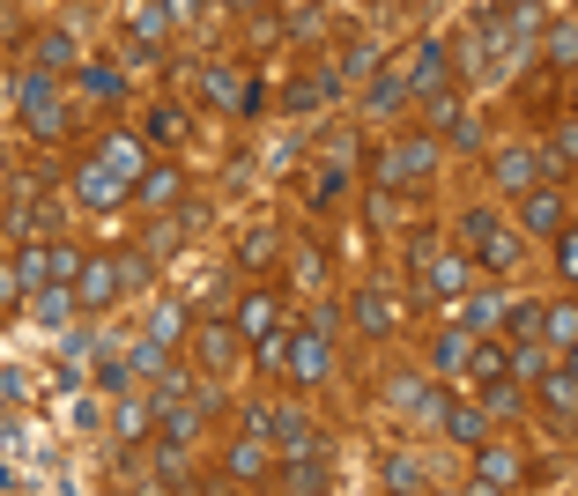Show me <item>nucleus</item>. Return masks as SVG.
<instances>
[{"label": "nucleus", "mask_w": 578, "mask_h": 496, "mask_svg": "<svg viewBox=\"0 0 578 496\" xmlns=\"http://www.w3.org/2000/svg\"><path fill=\"white\" fill-rule=\"evenodd\" d=\"M15 104H23V126H30L38 141H52V133L67 126V104H60V89H52V75H45V67H30V75L15 82Z\"/></svg>", "instance_id": "f257e3e1"}, {"label": "nucleus", "mask_w": 578, "mask_h": 496, "mask_svg": "<svg viewBox=\"0 0 578 496\" xmlns=\"http://www.w3.org/2000/svg\"><path fill=\"white\" fill-rule=\"evenodd\" d=\"M126 193H134V178H126L120 164H104V156L89 149V164L75 170V201H83V207H120Z\"/></svg>", "instance_id": "f03ea898"}, {"label": "nucleus", "mask_w": 578, "mask_h": 496, "mask_svg": "<svg viewBox=\"0 0 578 496\" xmlns=\"http://www.w3.org/2000/svg\"><path fill=\"white\" fill-rule=\"evenodd\" d=\"M438 156H445L438 141H401V149H378V178H386V186L430 178V170H438Z\"/></svg>", "instance_id": "7ed1b4c3"}, {"label": "nucleus", "mask_w": 578, "mask_h": 496, "mask_svg": "<svg viewBox=\"0 0 578 496\" xmlns=\"http://www.w3.org/2000/svg\"><path fill=\"white\" fill-rule=\"evenodd\" d=\"M112 296H126L120 259H83V275H75V304H83V311H104Z\"/></svg>", "instance_id": "20e7f679"}, {"label": "nucleus", "mask_w": 578, "mask_h": 496, "mask_svg": "<svg viewBox=\"0 0 578 496\" xmlns=\"http://www.w3.org/2000/svg\"><path fill=\"white\" fill-rule=\"evenodd\" d=\"M541 178H549V156H541V149H504V156H497V186H504V193H527Z\"/></svg>", "instance_id": "39448f33"}, {"label": "nucleus", "mask_w": 578, "mask_h": 496, "mask_svg": "<svg viewBox=\"0 0 578 496\" xmlns=\"http://www.w3.org/2000/svg\"><path fill=\"white\" fill-rule=\"evenodd\" d=\"M171 23H178V15H171L164 0H149V8H134V52H141V60H164V38H171Z\"/></svg>", "instance_id": "423d86ee"}, {"label": "nucleus", "mask_w": 578, "mask_h": 496, "mask_svg": "<svg viewBox=\"0 0 578 496\" xmlns=\"http://www.w3.org/2000/svg\"><path fill=\"white\" fill-rule=\"evenodd\" d=\"M289 371H297V385H319V378L334 371L327 333H297V341H289Z\"/></svg>", "instance_id": "0eeeda50"}, {"label": "nucleus", "mask_w": 578, "mask_h": 496, "mask_svg": "<svg viewBox=\"0 0 578 496\" xmlns=\"http://www.w3.org/2000/svg\"><path fill=\"white\" fill-rule=\"evenodd\" d=\"M430 119H438V133H445L453 149H475V141H482V133H475V119L460 112V97H453V89H438V97H430Z\"/></svg>", "instance_id": "6e6552de"}, {"label": "nucleus", "mask_w": 578, "mask_h": 496, "mask_svg": "<svg viewBox=\"0 0 578 496\" xmlns=\"http://www.w3.org/2000/svg\"><path fill=\"white\" fill-rule=\"evenodd\" d=\"M519 230L556 238V230H564V201H556V193H541V186H527V201H519Z\"/></svg>", "instance_id": "1a4fd4ad"}, {"label": "nucleus", "mask_w": 578, "mask_h": 496, "mask_svg": "<svg viewBox=\"0 0 578 496\" xmlns=\"http://www.w3.org/2000/svg\"><path fill=\"white\" fill-rule=\"evenodd\" d=\"M527 467H519V453H504V445H490V453L475 459V489H512Z\"/></svg>", "instance_id": "9d476101"}, {"label": "nucleus", "mask_w": 578, "mask_h": 496, "mask_svg": "<svg viewBox=\"0 0 578 496\" xmlns=\"http://www.w3.org/2000/svg\"><path fill=\"white\" fill-rule=\"evenodd\" d=\"M178 193H186V186H178V170H171V164H149L141 178H134V201H141V207H171Z\"/></svg>", "instance_id": "9b49d317"}, {"label": "nucleus", "mask_w": 578, "mask_h": 496, "mask_svg": "<svg viewBox=\"0 0 578 496\" xmlns=\"http://www.w3.org/2000/svg\"><path fill=\"white\" fill-rule=\"evenodd\" d=\"M275 319H282L275 290H260V296H246V304H238V333H246V341H267V333H275Z\"/></svg>", "instance_id": "f8f14e48"}, {"label": "nucleus", "mask_w": 578, "mask_h": 496, "mask_svg": "<svg viewBox=\"0 0 578 496\" xmlns=\"http://www.w3.org/2000/svg\"><path fill=\"white\" fill-rule=\"evenodd\" d=\"M238 341H246L238 327H201V333H193V348H201V364H208V371L238 364Z\"/></svg>", "instance_id": "ddd939ff"}, {"label": "nucleus", "mask_w": 578, "mask_h": 496, "mask_svg": "<svg viewBox=\"0 0 578 496\" xmlns=\"http://www.w3.org/2000/svg\"><path fill=\"white\" fill-rule=\"evenodd\" d=\"M267 467H275V459H267V437H260V430H252V437H238V445H230V474H238V482H260V474H267Z\"/></svg>", "instance_id": "4468645a"}, {"label": "nucleus", "mask_w": 578, "mask_h": 496, "mask_svg": "<svg viewBox=\"0 0 578 496\" xmlns=\"http://www.w3.org/2000/svg\"><path fill=\"white\" fill-rule=\"evenodd\" d=\"M201 415H208V408H193V400H171V393L156 400V422H164V437H178V445L201 430Z\"/></svg>", "instance_id": "2eb2a0df"}, {"label": "nucleus", "mask_w": 578, "mask_h": 496, "mask_svg": "<svg viewBox=\"0 0 578 496\" xmlns=\"http://www.w3.org/2000/svg\"><path fill=\"white\" fill-rule=\"evenodd\" d=\"M535 385H541V408H549V415H578V378L571 371H556V378L541 371Z\"/></svg>", "instance_id": "dca6fc26"}, {"label": "nucleus", "mask_w": 578, "mask_h": 496, "mask_svg": "<svg viewBox=\"0 0 578 496\" xmlns=\"http://www.w3.org/2000/svg\"><path fill=\"white\" fill-rule=\"evenodd\" d=\"M409 89H415V97H438V89H445V44H423V60H415Z\"/></svg>", "instance_id": "f3484780"}, {"label": "nucleus", "mask_w": 578, "mask_h": 496, "mask_svg": "<svg viewBox=\"0 0 578 496\" xmlns=\"http://www.w3.org/2000/svg\"><path fill=\"white\" fill-rule=\"evenodd\" d=\"M30 311H38L45 327H67V319H75V296L60 290V282H45V290H38V296H30Z\"/></svg>", "instance_id": "a211bd4d"}, {"label": "nucleus", "mask_w": 578, "mask_h": 496, "mask_svg": "<svg viewBox=\"0 0 578 496\" xmlns=\"http://www.w3.org/2000/svg\"><path fill=\"white\" fill-rule=\"evenodd\" d=\"M438 408H445V437H460V445L482 437V408H467V400H438Z\"/></svg>", "instance_id": "6ab92c4d"}, {"label": "nucleus", "mask_w": 578, "mask_h": 496, "mask_svg": "<svg viewBox=\"0 0 578 496\" xmlns=\"http://www.w3.org/2000/svg\"><path fill=\"white\" fill-rule=\"evenodd\" d=\"M475 252H482V259H490V267H512V259H519V238H512V230H504V222H490V230H482V238H475Z\"/></svg>", "instance_id": "aec40b11"}, {"label": "nucleus", "mask_w": 578, "mask_h": 496, "mask_svg": "<svg viewBox=\"0 0 578 496\" xmlns=\"http://www.w3.org/2000/svg\"><path fill=\"white\" fill-rule=\"evenodd\" d=\"M15 282H23V290H45V282H52V245L23 252V259H15Z\"/></svg>", "instance_id": "412c9836"}, {"label": "nucleus", "mask_w": 578, "mask_h": 496, "mask_svg": "<svg viewBox=\"0 0 578 496\" xmlns=\"http://www.w3.org/2000/svg\"><path fill=\"white\" fill-rule=\"evenodd\" d=\"M541 333H549V348H571V341H578V304H556V311H541Z\"/></svg>", "instance_id": "4be33fe9"}, {"label": "nucleus", "mask_w": 578, "mask_h": 496, "mask_svg": "<svg viewBox=\"0 0 578 496\" xmlns=\"http://www.w3.org/2000/svg\"><path fill=\"white\" fill-rule=\"evenodd\" d=\"M578 164V119L556 126V141H549V178H564V170Z\"/></svg>", "instance_id": "5701e85b"}, {"label": "nucleus", "mask_w": 578, "mask_h": 496, "mask_svg": "<svg viewBox=\"0 0 578 496\" xmlns=\"http://www.w3.org/2000/svg\"><path fill=\"white\" fill-rule=\"evenodd\" d=\"M541 44H549V60H556V67H578V15H564Z\"/></svg>", "instance_id": "b1692460"}, {"label": "nucleus", "mask_w": 578, "mask_h": 496, "mask_svg": "<svg viewBox=\"0 0 578 496\" xmlns=\"http://www.w3.org/2000/svg\"><path fill=\"white\" fill-rule=\"evenodd\" d=\"M467 356H475V341H467V333H438V348H430V371H460Z\"/></svg>", "instance_id": "393cba45"}, {"label": "nucleus", "mask_w": 578, "mask_h": 496, "mask_svg": "<svg viewBox=\"0 0 578 496\" xmlns=\"http://www.w3.org/2000/svg\"><path fill=\"white\" fill-rule=\"evenodd\" d=\"M356 319H364V333H393V304L378 290H356Z\"/></svg>", "instance_id": "a878e982"}, {"label": "nucleus", "mask_w": 578, "mask_h": 496, "mask_svg": "<svg viewBox=\"0 0 578 496\" xmlns=\"http://www.w3.org/2000/svg\"><path fill=\"white\" fill-rule=\"evenodd\" d=\"M423 275H430V296H460V282H467V259H430Z\"/></svg>", "instance_id": "bb28decb"}, {"label": "nucleus", "mask_w": 578, "mask_h": 496, "mask_svg": "<svg viewBox=\"0 0 578 496\" xmlns=\"http://www.w3.org/2000/svg\"><path fill=\"white\" fill-rule=\"evenodd\" d=\"M393 408H409V415H438V393H430L423 378H401V385H393Z\"/></svg>", "instance_id": "cd10ccee"}, {"label": "nucleus", "mask_w": 578, "mask_h": 496, "mask_svg": "<svg viewBox=\"0 0 578 496\" xmlns=\"http://www.w3.org/2000/svg\"><path fill=\"white\" fill-rule=\"evenodd\" d=\"M178 133H186V112H178V104H149V141H178Z\"/></svg>", "instance_id": "c85d7f7f"}, {"label": "nucleus", "mask_w": 578, "mask_h": 496, "mask_svg": "<svg viewBox=\"0 0 578 496\" xmlns=\"http://www.w3.org/2000/svg\"><path fill=\"white\" fill-rule=\"evenodd\" d=\"M364 75H378V44H349V52H341V75H334V82H364Z\"/></svg>", "instance_id": "c756f323"}, {"label": "nucleus", "mask_w": 578, "mask_h": 496, "mask_svg": "<svg viewBox=\"0 0 578 496\" xmlns=\"http://www.w3.org/2000/svg\"><path fill=\"white\" fill-rule=\"evenodd\" d=\"M541 371H549V356H541V341H535V333H527V341L512 348V378H527V385H535Z\"/></svg>", "instance_id": "7c9ffc66"}, {"label": "nucleus", "mask_w": 578, "mask_h": 496, "mask_svg": "<svg viewBox=\"0 0 578 496\" xmlns=\"http://www.w3.org/2000/svg\"><path fill=\"white\" fill-rule=\"evenodd\" d=\"M401 97H409V75H378L372 82V112H401Z\"/></svg>", "instance_id": "2f4dec72"}, {"label": "nucleus", "mask_w": 578, "mask_h": 496, "mask_svg": "<svg viewBox=\"0 0 578 496\" xmlns=\"http://www.w3.org/2000/svg\"><path fill=\"white\" fill-rule=\"evenodd\" d=\"M149 422H156V400H126L120 408V437H149Z\"/></svg>", "instance_id": "473e14b6"}, {"label": "nucleus", "mask_w": 578, "mask_h": 496, "mask_svg": "<svg viewBox=\"0 0 578 496\" xmlns=\"http://www.w3.org/2000/svg\"><path fill=\"white\" fill-rule=\"evenodd\" d=\"M83 89H89V97H112V104H120V67H83Z\"/></svg>", "instance_id": "72a5a7b5"}, {"label": "nucleus", "mask_w": 578, "mask_h": 496, "mask_svg": "<svg viewBox=\"0 0 578 496\" xmlns=\"http://www.w3.org/2000/svg\"><path fill=\"white\" fill-rule=\"evenodd\" d=\"M238 252H246V267H267V259L282 252V238H275V230H252V238H246Z\"/></svg>", "instance_id": "f704fd0d"}, {"label": "nucleus", "mask_w": 578, "mask_h": 496, "mask_svg": "<svg viewBox=\"0 0 578 496\" xmlns=\"http://www.w3.org/2000/svg\"><path fill=\"white\" fill-rule=\"evenodd\" d=\"M475 371H482V385H497V378H512V356L504 348H475Z\"/></svg>", "instance_id": "c9c22d12"}, {"label": "nucleus", "mask_w": 578, "mask_h": 496, "mask_svg": "<svg viewBox=\"0 0 578 496\" xmlns=\"http://www.w3.org/2000/svg\"><path fill=\"white\" fill-rule=\"evenodd\" d=\"M149 333H156V341H178V333H186V311H178V304H156Z\"/></svg>", "instance_id": "e433bc0d"}, {"label": "nucleus", "mask_w": 578, "mask_h": 496, "mask_svg": "<svg viewBox=\"0 0 578 496\" xmlns=\"http://www.w3.org/2000/svg\"><path fill=\"white\" fill-rule=\"evenodd\" d=\"M38 52H45V67H67V60H75V38L52 30V38H38Z\"/></svg>", "instance_id": "4c0bfd02"}, {"label": "nucleus", "mask_w": 578, "mask_h": 496, "mask_svg": "<svg viewBox=\"0 0 578 496\" xmlns=\"http://www.w3.org/2000/svg\"><path fill=\"white\" fill-rule=\"evenodd\" d=\"M556 267H564V282H578V230H556Z\"/></svg>", "instance_id": "58836bf2"}, {"label": "nucleus", "mask_w": 578, "mask_h": 496, "mask_svg": "<svg viewBox=\"0 0 578 496\" xmlns=\"http://www.w3.org/2000/svg\"><path fill=\"white\" fill-rule=\"evenodd\" d=\"M83 275V252L75 245H52V282H75Z\"/></svg>", "instance_id": "ea45409f"}, {"label": "nucleus", "mask_w": 578, "mask_h": 496, "mask_svg": "<svg viewBox=\"0 0 578 496\" xmlns=\"http://www.w3.org/2000/svg\"><path fill=\"white\" fill-rule=\"evenodd\" d=\"M504 327H512V341H527V333H541V311H535V304H512Z\"/></svg>", "instance_id": "a19ab883"}, {"label": "nucleus", "mask_w": 578, "mask_h": 496, "mask_svg": "<svg viewBox=\"0 0 578 496\" xmlns=\"http://www.w3.org/2000/svg\"><path fill=\"white\" fill-rule=\"evenodd\" d=\"M230 97H238V82H230L223 67H208V104H230Z\"/></svg>", "instance_id": "79ce46f5"}, {"label": "nucleus", "mask_w": 578, "mask_h": 496, "mask_svg": "<svg viewBox=\"0 0 578 496\" xmlns=\"http://www.w3.org/2000/svg\"><path fill=\"white\" fill-rule=\"evenodd\" d=\"M372 222H378V230H393V222H401V207H393V193H372Z\"/></svg>", "instance_id": "37998d69"}, {"label": "nucleus", "mask_w": 578, "mask_h": 496, "mask_svg": "<svg viewBox=\"0 0 578 496\" xmlns=\"http://www.w3.org/2000/svg\"><path fill=\"white\" fill-rule=\"evenodd\" d=\"M120 275H126V290H141V282H149V259H141V252H126Z\"/></svg>", "instance_id": "c03bdc74"}, {"label": "nucleus", "mask_w": 578, "mask_h": 496, "mask_svg": "<svg viewBox=\"0 0 578 496\" xmlns=\"http://www.w3.org/2000/svg\"><path fill=\"white\" fill-rule=\"evenodd\" d=\"M8 296H15V275H8V267H0V304H8Z\"/></svg>", "instance_id": "a18cd8bd"}, {"label": "nucleus", "mask_w": 578, "mask_h": 496, "mask_svg": "<svg viewBox=\"0 0 578 496\" xmlns=\"http://www.w3.org/2000/svg\"><path fill=\"white\" fill-rule=\"evenodd\" d=\"M564 371H571V378H578V341H571V348H564Z\"/></svg>", "instance_id": "49530a36"}, {"label": "nucleus", "mask_w": 578, "mask_h": 496, "mask_svg": "<svg viewBox=\"0 0 578 496\" xmlns=\"http://www.w3.org/2000/svg\"><path fill=\"white\" fill-rule=\"evenodd\" d=\"M230 8H260V0H230Z\"/></svg>", "instance_id": "de8ad7c7"}]
</instances>
